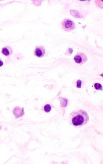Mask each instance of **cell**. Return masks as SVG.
Instances as JSON below:
<instances>
[{"instance_id": "7a4b0ae2", "label": "cell", "mask_w": 103, "mask_h": 164, "mask_svg": "<svg viewBox=\"0 0 103 164\" xmlns=\"http://www.w3.org/2000/svg\"><path fill=\"white\" fill-rule=\"evenodd\" d=\"M61 25L64 31H72L74 29H75L76 27L75 23H74V22L66 18L63 21Z\"/></svg>"}, {"instance_id": "5b68a950", "label": "cell", "mask_w": 103, "mask_h": 164, "mask_svg": "<svg viewBox=\"0 0 103 164\" xmlns=\"http://www.w3.org/2000/svg\"><path fill=\"white\" fill-rule=\"evenodd\" d=\"M2 53L5 56H9L12 54L13 49L10 46H6L3 47L2 50Z\"/></svg>"}, {"instance_id": "6da1fadb", "label": "cell", "mask_w": 103, "mask_h": 164, "mask_svg": "<svg viewBox=\"0 0 103 164\" xmlns=\"http://www.w3.org/2000/svg\"><path fill=\"white\" fill-rule=\"evenodd\" d=\"M70 120L72 124L76 127H82L89 121L87 112L82 109L76 110L71 114Z\"/></svg>"}, {"instance_id": "ba28073f", "label": "cell", "mask_w": 103, "mask_h": 164, "mask_svg": "<svg viewBox=\"0 0 103 164\" xmlns=\"http://www.w3.org/2000/svg\"><path fill=\"white\" fill-rule=\"evenodd\" d=\"M81 84H82V81L80 80H78L77 81V87L78 88H80L81 87Z\"/></svg>"}, {"instance_id": "52a82bcc", "label": "cell", "mask_w": 103, "mask_h": 164, "mask_svg": "<svg viewBox=\"0 0 103 164\" xmlns=\"http://www.w3.org/2000/svg\"><path fill=\"white\" fill-rule=\"evenodd\" d=\"M94 87L97 89V90H102V86L99 83H96L94 84Z\"/></svg>"}, {"instance_id": "3957f363", "label": "cell", "mask_w": 103, "mask_h": 164, "mask_svg": "<svg viewBox=\"0 0 103 164\" xmlns=\"http://www.w3.org/2000/svg\"><path fill=\"white\" fill-rule=\"evenodd\" d=\"M74 60L77 64H82L88 60V58L86 56V55L80 53L76 55V56L74 58Z\"/></svg>"}, {"instance_id": "9c48e42d", "label": "cell", "mask_w": 103, "mask_h": 164, "mask_svg": "<svg viewBox=\"0 0 103 164\" xmlns=\"http://www.w3.org/2000/svg\"><path fill=\"white\" fill-rule=\"evenodd\" d=\"M3 61H1V60H0V67H1V66H3Z\"/></svg>"}, {"instance_id": "277c9868", "label": "cell", "mask_w": 103, "mask_h": 164, "mask_svg": "<svg viewBox=\"0 0 103 164\" xmlns=\"http://www.w3.org/2000/svg\"><path fill=\"white\" fill-rule=\"evenodd\" d=\"M46 51L44 47L42 46H37L34 52V54L38 58H43L45 54Z\"/></svg>"}, {"instance_id": "8992f818", "label": "cell", "mask_w": 103, "mask_h": 164, "mask_svg": "<svg viewBox=\"0 0 103 164\" xmlns=\"http://www.w3.org/2000/svg\"><path fill=\"white\" fill-rule=\"evenodd\" d=\"M43 109H44V111H45L46 112H49L51 111L52 107L51 106V105H50L47 104V105H46L45 106Z\"/></svg>"}]
</instances>
